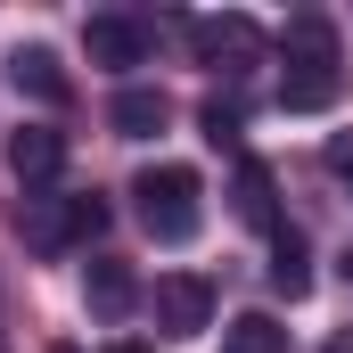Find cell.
<instances>
[{"mask_svg":"<svg viewBox=\"0 0 353 353\" xmlns=\"http://www.w3.org/2000/svg\"><path fill=\"white\" fill-rule=\"evenodd\" d=\"M107 230V197L99 189H25L17 205V239L33 255H66V247H90Z\"/></svg>","mask_w":353,"mask_h":353,"instance_id":"obj_1","label":"cell"},{"mask_svg":"<svg viewBox=\"0 0 353 353\" xmlns=\"http://www.w3.org/2000/svg\"><path fill=\"white\" fill-rule=\"evenodd\" d=\"M132 205H140V222H148L157 247H189L197 222H205V181L189 165H140L132 173Z\"/></svg>","mask_w":353,"mask_h":353,"instance_id":"obj_2","label":"cell"},{"mask_svg":"<svg viewBox=\"0 0 353 353\" xmlns=\"http://www.w3.org/2000/svg\"><path fill=\"white\" fill-rule=\"evenodd\" d=\"M181 33H189V58L214 66V74H247V66L263 58V25L239 17V8H222V17H181Z\"/></svg>","mask_w":353,"mask_h":353,"instance_id":"obj_3","label":"cell"},{"mask_svg":"<svg viewBox=\"0 0 353 353\" xmlns=\"http://www.w3.org/2000/svg\"><path fill=\"white\" fill-rule=\"evenodd\" d=\"M148 304H157V329L165 337H205L214 329V279L205 271H157Z\"/></svg>","mask_w":353,"mask_h":353,"instance_id":"obj_4","label":"cell"},{"mask_svg":"<svg viewBox=\"0 0 353 353\" xmlns=\"http://www.w3.org/2000/svg\"><path fill=\"white\" fill-rule=\"evenodd\" d=\"M83 50H90V66L132 74V66H148V25H140V17H123V8H99V17L83 25Z\"/></svg>","mask_w":353,"mask_h":353,"instance_id":"obj_5","label":"cell"},{"mask_svg":"<svg viewBox=\"0 0 353 353\" xmlns=\"http://www.w3.org/2000/svg\"><path fill=\"white\" fill-rule=\"evenodd\" d=\"M8 173L25 181V189H50V181L66 173V132H50V123H17V132H8Z\"/></svg>","mask_w":353,"mask_h":353,"instance_id":"obj_6","label":"cell"},{"mask_svg":"<svg viewBox=\"0 0 353 353\" xmlns=\"http://www.w3.org/2000/svg\"><path fill=\"white\" fill-rule=\"evenodd\" d=\"M279 58H288V74H329V66H345V50H337V25H329V17H288Z\"/></svg>","mask_w":353,"mask_h":353,"instance_id":"obj_7","label":"cell"},{"mask_svg":"<svg viewBox=\"0 0 353 353\" xmlns=\"http://www.w3.org/2000/svg\"><path fill=\"white\" fill-rule=\"evenodd\" d=\"M8 83L25 90V99H41V107H66V99H74V74H66L58 50H41V41H25V50L8 58Z\"/></svg>","mask_w":353,"mask_h":353,"instance_id":"obj_8","label":"cell"},{"mask_svg":"<svg viewBox=\"0 0 353 353\" xmlns=\"http://www.w3.org/2000/svg\"><path fill=\"white\" fill-rule=\"evenodd\" d=\"M83 296H90V312H99V321H123V312L140 304V279H132V263H123V255H90Z\"/></svg>","mask_w":353,"mask_h":353,"instance_id":"obj_9","label":"cell"},{"mask_svg":"<svg viewBox=\"0 0 353 353\" xmlns=\"http://www.w3.org/2000/svg\"><path fill=\"white\" fill-rule=\"evenodd\" d=\"M230 205H239V222L279 230V181H271L263 157H239V173H230Z\"/></svg>","mask_w":353,"mask_h":353,"instance_id":"obj_10","label":"cell"},{"mask_svg":"<svg viewBox=\"0 0 353 353\" xmlns=\"http://www.w3.org/2000/svg\"><path fill=\"white\" fill-rule=\"evenodd\" d=\"M165 115H173V99H165L157 83H123V90H115V107H107V123H115L123 140H157Z\"/></svg>","mask_w":353,"mask_h":353,"instance_id":"obj_11","label":"cell"},{"mask_svg":"<svg viewBox=\"0 0 353 353\" xmlns=\"http://www.w3.org/2000/svg\"><path fill=\"white\" fill-rule=\"evenodd\" d=\"M271 288L288 296V304H304L312 296V255H304V230H271Z\"/></svg>","mask_w":353,"mask_h":353,"instance_id":"obj_12","label":"cell"},{"mask_svg":"<svg viewBox=\"0 0 353 353\" xmlns=\"http://www.w3.org/2000/svg\"><path fill=\"white\" fill-rule=\"evenodd\" d=\"M222 353H288V329H279L271 312H239V321L222 329Z\"/></svg>","mask_w":353,"mask_h":353,"instance_id":"obj_13","label":"cell"},{"mask_svg":"<svg viewBox=\"0 0 353 353\" xmlns=\"http://www.w3.org/2000/svg\"><path fill=\"white\" fill-rule=\"evenodd\" d=\"M197 132H205L214 148H230V157H239V132H247V115H239V99H205V107H197Z\"/></svg>","mask_w":353,"mask_h":353,"instance_id":"obj_14","label":"cell"},{"mask_svg":"<svg viewBox=\"0 0 353 353\" xmlns=\"http://www.w3.org/2000/svg\"><path fill=\"white\" fill-rule=\"evenodd\" d=\"M329 173L345 181V197H353V132H337V140H329Z\"/></svg>","mask_w":353,"mask_h":353,"instance_id":"obj_15","label":"cell"},{"mask_svg":"<svg viewBox=\"0 0 353 353\" xmlns=\"http://www.w3.org/2000/svg\"><path fill=\"white\" fill-rule=\"evenodd\" d=\"M107 353H157V345H148V337H115Z\"/></svg>","mask_w":353,"mask_h":353,"instance_id":"obj_16","label":"cell"},{"mask_svg":"<svg viewBox=\"0 0 353 353\" xmlns=\"http://www.w3.org/2000/svg\"><path fill=\"white\" fill-rule=\"evenodd\" d=\"M321 353H353V329H337V337H329V345H321Z\"/></svg>","mask_w":353,"mask_h":353,"instance_id":"obj_17","label":"cell"},{"mask_svg":"<svg viewBox=\"0 0 353 353\" xmlns=\"http://www.w3.org/2000/svg\"><path fill=\"white\" fill-rule=\"evenodd\" d=\"M345 279H353V247H345Z\"/></svg>","mask_w":353,"mask_h":353,"instance_id":"obj_18","label":"cell"},{"mask_svg":"<svg viewBox=\"0 0 353 353\" xmlns=\"http://www.w3.org/2000/svg\"><path fill=\"white\" fill-rule=\"evenodd\" d=\"M58 353H74V345H58Z\"/></svg>","mask_w":353,"mask_h":353,"instance_id":"obj_19","label":"cell"}]
</instances>
